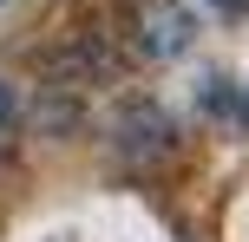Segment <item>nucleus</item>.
<instances>
[{
  "instance_id": "nucleus-1",
  "label": "nucleus",
  "mask_w": 249,
  "mask_h": 242,
  "mask_svg": "<svg viewBox=\"0 0 249 242\" xmlns=\"http://www.w3.org/2000/svg\"><path fill=\"white\" fill-rule=\"evenodd\" d=\"M151 7H158V20H144V13H138V52H144V59H171V52H184V13L171 7V0H151Z\"/></svg>"
},
{
  "instance_id": "nucleus-2",
  "label": "nucleus",
  "mask_w": 249,
  "mask_h": 242,
  "mask_svg": "<svg viewBox=\"0 0 249 242\" xmlns=\"http://www.w3.org/2000/svg\"><path fill=\"white\" fill-rule=\"evenodd\" d=\"M203 112L223 118L236 138H249V85H236V79H223V72H210V79H203Z\"/></svg>"
},
{
  "instance_id": "nucleus-3",
  "label": "nucleus",
  "mask_w": 249,
  "mask_h": 242,
  "mask_svg": "<svg viewBox=\"0 0 249 242\" xmlns=\"http://www.w3.org/2000/svg\"><path fill=\"white\" fill-rule=\"evenodd\" d=\"M210 7L223 13V20H243V13H249V0H210Z\"/></svg>"
},
{
  "instance_id": "nucleus-4",
  "label": "nucleus",
  "mask_w": 249,
  "mask_h": 242,
  "mask_svg": "<svg viewBox=\"0 0 249 242\" xmlns=\"http://www.w3.org/2000/svg\"><path fill=\"white\" fill-rule=\"evenodd\" d=\"M7 118H13V92L0 85V125H7Z\"/></svg>"
}]
</instances>
